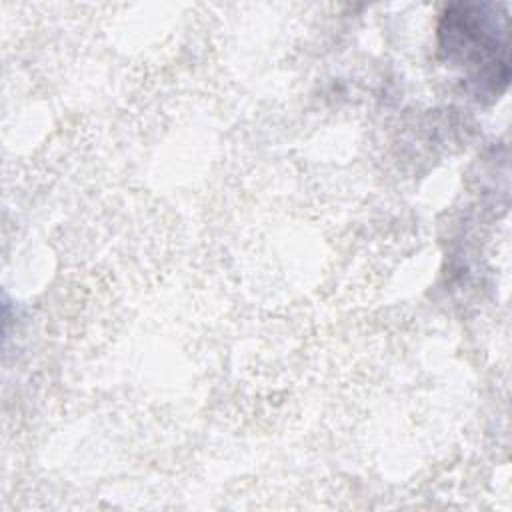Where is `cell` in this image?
Here are the masks:
<instances>
[{"instance_id":"cell-1","label":"cell","mask_w":512,"mask_h":512,"mask_svg":"<svg viewBox=\"0 0 512 512\" xmlns=\"http://www.w3.org/2000/svg\"><path fill=\"white\" fill-rule=\"evenodd\" d=\"M440 50L464 70L478 94L500 96L508 86L506 14L496 6H454L440 26Z\"/></svg>"}]
</instances>
